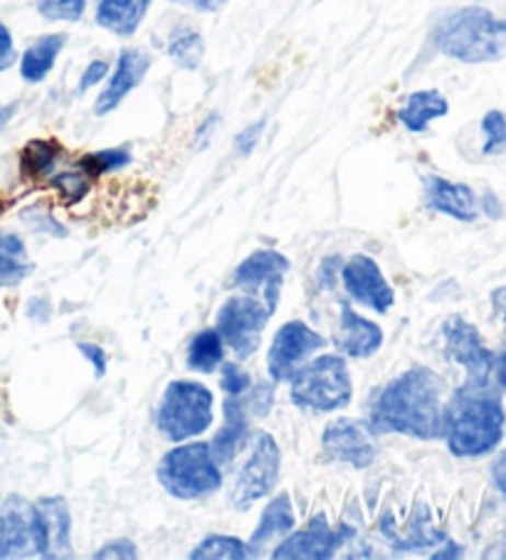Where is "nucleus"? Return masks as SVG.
I'll return each mask as SVG.
<instances>
[{
  "mask_svg": "<svg viewBox=\"0 0 506 560\" xmlns=\"http://www.w3.org/2000/svg\"><path fill=\"white\" fill-rule=\"evenodd\" d=\"M23 220L31 225L35 233H47V235H57V237H65V228L57 222L50 212H45L41 208H31V210H23Z\"/></svg>",
  "mask_w": 506,
  "mask_h": 560,
  "instance_id": "obj_36",
  "label": "nucleus"
},
{
  "mask_svg": "<svg viewBox=\"0 0 506 560\" xmlns=\"http://www.w3.org/2000/svg\"><path fill=\"white\" fill-rule=\"evenodd\" d=\"M445 349L455 363H460L467 371V378L472 381H492L494 373V353L482 343L480 334L472 324H467L460 316H450L442 326Z\"/></svg>",
  "mask_w": 506,
  "mask_h": 560,
  "instance_id": "obj_12",
  "label": "nucleus"
},
{
  "mask_svg": "<svg viewBox=\"0 0 506 560\" xmlns=\"http://www.w3.org/2000/svg\"><path fill=\"white\" fill-rule=\"evenodd\" d=\"M492 302H494L496 314H499L504 322H506V287L504 289H496V292L492 294Z\"/></svg>",
  "mask_w": 506,
  "mask_h": 560,
  "instance_id": "obj_47",
  "label": "nucleus"
},
{
  "mask_svg": "<svg viewBox=\"0 0 506 560\" xmlns=\"http://www.w3.org/2000/svg\"><path fill=\"white\" fill-rule=\"evenodd\" d=\"M336 351L344 355H352V359H366V355H373L383 346V331L381 326L371 318H364L356 314L352 306H342V322H338V334H336Z\"/></svg>",
  "mask_w": 506,
  "mask_h": 560,
  "instance_id": "obj_18",
  "label": "nucleus"
},
{
  "mask_svg": "<svg viewBox=\"0 0 506 560\" xmlns=\"http://www.w3.org/2000/svg\"><path fill=\"white\" fill-rule=\"evenodd\" d=\"M289 398L301 410H342L354 398V381L346 359L336 353L319 355L291 375Z\"/></svg>",
  "mask_w": 506,
  "mask_h": 560,
  "instance_id": "obj_4",
  "label": "nucleus"
},
{
  "mask_svg": "<svg viewBox=\"0 0 506 560\" xmlns=\"http://www.w3.org/2000/svg\"><path fill=\"white\" fill-rule=\"evenodd\" d=\"M131 163V153L126 149H106V151H96V153H87L84 159H80V166L90 173L92 178L102 176V173H114L122 171Z\"/></svg>",
  "mask_w": 506,
  "mask_h": 560,
  "instance_id": "obj_32",
  "label": "nucleus"
},
{
  "mask_svg": "<svg viewBox=\"0 0 506 560\" xmlns=\"http://www.w3.org/2000/svg\"><path fill=\"white\" fill-rule=\"evenodd\" d=\"M161 487L176 499H203L216 494L222 487V471L218 459L212 457L210 444L193 442L171 450L159 462Z\"/></svg>",
  "mask_w": 506,
  "mask_h": 560,
  "instance_id": "obj_6",
  "label": "nucleus"
},
{
  "mask_svg": "<svg viewBox=\"0 0 506 560\" xmlns=\"http://www.w3.org/2000/svg\"><path fill=\"white\" fill-rule=\"evenodd\" d=\"M272 314L275 312H272L265 302H257V299L252 296H232L220 306L216 328L222 336V341H226L240 359H248V355L260 349L262 331H265Z\"/></svg>",
  "mask_w": 506,
  "mask_h": 560,
  "instance_id": "obj_7",
  "label": "nucleus"
},
{
  "mask_svg": "<svg viewBox=\"0 0 506 560\" xmlns=\"http://www.w3.org/2000/svg\"><path fill=\"white\" fill-rule=\"evenodd\" d=\"M291 528H295V514H291L289 494H279L277 499L269 501V506L265 511H262L260 524L250 538V548L257 553V548L269 544L275 536L289 534Z\"/></svg>",
  "mask_w": 506,
  "mask_h": 560,
  "instance_id": "obj_24",
  "label": "nucleus"
},
{
  "mask_svg": "<svg viewBox=\"0 0 506 560\" xmlns=\"http://www.w3.org/2000/svg\"><path fill=\"white\" fill-rule=\"evenodd\" d=\"M504 405L492 381L467 378L445 410V438L455 457H482L504 438Z\"/></svg>",
  "mask_w": 506,
  "mask_h": 560,
  "instance_id": "obj_2",
  "label": "nucleus"
},
{
  "mask_svg": "<svg viewBox=\"0 0 506 560\" xmlns=\"http://www.w3.org/2000/svg\"><path fill=\"white\" fill-rule=\"evenodd\" d=\"M226 355V341L218 334V328H206L188 346V369L198 373H212L222 363Z\"/></svg>",
  "mask_w": 506,
  "mask_h": 560,
  "instance_id": "obj_28",
  "label": "nucleus"
},
{
  "mask_svg": "<svg viewBox=\"0 0 506 560\" xmlns=\"http://www.w3.org/2000/svg\"><path fill=\"white\" fill-rule=\"evenodd\" d=\"M3 208H5V206H3V200H0V212H3Z\"/></svg>",
  "mask_w": 506,
  "mask_h": 560,
  "instance_id": "obj_51",
  "label": "nucleus"
},
{
  "mask_svg": "<svg viewBox=\"0 0 506 560\" xmlns=\"http://www.w3.org/2000/svg\"><path fill=\"white\" fill-rule=\"evenodd\" d=\"M15 60H18V50H15L13 35L3 23H0V72L11 70Z\"/></svg>",
  "mask_w": 506,
  "mask_h": 560,
  "instance_id": "obj_39",
  "label": "nucleus"
},
{
  "mask_svg": "<svg viewBox=\"0 0 506 560\" xmlns=\"http://www.w3.org/2000/svg\"><path fill=\"white\" fill-rule=\"evenodd\" d=\"M248 438H250V422H248L245 405H242L240 395L238 398L228 395L226 424H222V430H218V434L210 442V452L212 457L218 459V465H230V462L235 459L238 450L248 442Z\"/></svg>",
  "mask_w": 506,
  "mask_h": 560,
  "instance_id": "obj_20",
  "label": "nucleus"
},
{
  "mask_svg": "<svg viewBox=\"0 0 506 560\" xmlns=\"http://www.w3.org/2000/svg\"><path fill=\"white\" fill-rule=\"evenodd\" d=\"M447 112H450V104L440 92L423 90L405 96L403 106L398 109V119L411 133H423L433 121L447 117Z\"/></svg>",
  "mask_w": 506,
  "mask_h": 560,
  "instance_id": "obj_22",
  "label": "nucleus"
},
{
  "mask_svg": "<svg viewBox=\"0 0 506 560\" xmlns=\"http://www.w3.org/2000/svg\"><path fill=\"white\" fill-rule=\"evenodd\" d=\"M15 112H18V104L0 106V129L8 127V121H11V119L15 117Z\"/></svg>",
  "mask_w": 506,
  "mask_h": 560,
  "instance_id": "obj_49",
  "label": "nucleus"
},
{
  "mask_svg": "<svg viewBox=\"0 0 506 560\" xmlns=\"http://www.w3.org/2000/svg\"><path fill=\"white\" fill-rule=\"evenodd\" d=\"M423 186L427 206L433 210L460 222H472L476 218V196L464 183H452L440 176H425Z\"/></svg>",
  "mask_w": 506,
  "mask_h": 560,
  "instance_id": "obj_19",
  "label": "nucleus"
},
{
  "mask_svg": "<svg viewBox=\"0 0 506 560\" xmlns=\"http://www.w3.org/2000/svg\"><path fill=\"white\" fill-rule=\"evenodd\" d=\"M212 405H216V398L203 383L173 381L163 390L159 408H156V428L171 442L198 438L210 430Z\"/></svg>",
  "mask_w": 506,
  "mask_h": 560,
  "instance_id": "obj_5",
  "label": "nucleus"
},
{
  "mask_svg": "<svg viewBox=\"0 0 506 560\" xmlns=\"http://www.w3.org/2000/svg\"><path fill=\"white\" fill-rule=\"evenodd\" d=\"M352 528H331L324 514H317L309 521L307 528L295 530L289 538L279 544V548L272 553L275 560H329L336 556V550L342 548Z\"/></svg>",
  "mask_w": 506,
  "mask_h": 560,
  "instance_id": "obj_11",
  "label": "nucleus"
},
{
  "mask_svg": "<svg viewBox=\"0 0 506 560\" xmlns=\"http://www.w3.org/2000/svg\"><path fill=\"white\" fill-rule=\"evenodd\" d=\"M153 0H100L96 3V25L112 35L131 37L139 31Z\"/></svg>",
  "mask_w": 506,
  "mask_h": 560,
  "instance_id": "obj_21",
  "label": "nucleus"
},
{
  "mask_svg": "<svg viewBox=\"0 0 506 560\" xmlns=\"http://www.w3.org/2000/svg\"><path fill=\"white\" fill-rule=\"evenodd\" d=\"M173 3L188 5L193 11H200V13H216L228 3V0H173Z\"/></svg>",
  "mask_w": 506,
  "mask_h": 560,
  "instance_id": "obj_42",
  "label": "nucleus"
},
{
  "mask_svg": "<svg viewBox=\"0 0 506 560\" xmlns=\"http://www.w3.org/2000/svg\"><path fill=\"white\" fill-rule=\"evenodd\" d=\"M326 455L344 465H352L356 469H366L376 462V442L371 430L364 422L338 418L326 424L324 438H321Z\"/></svg>",
  "mask_w": 506,
  "mask_h": 560,
  "instance_id": "obj_14",
  "label": "nucleus"
},
{
  "mask_svg": "<svg viewBox=\"0 0 506 560\" xmlns=\"http://www.w3.org/2000/svg\"><path fill=\"white\" fill-rule=\"evenodd\" d=\"M383 536L391 540V546L395 550H423V548H433L435 544L445 540L442 530H435L430 526V516H427L425 506L417 509L415 518L405 526V530H383Z\"/></svg>",
  "mask_w": 506,
  "mask_h": 560,
  "instance_id": "obj_26",
  "label": "nucleus"
},
{
  "mask_svg": "<svg viewBox=\"0 0 506 560\" xmlns=\"http://www.w3.org/2000/svg\"><path fill=\"white\" fill-rule=\"evenodd\" d=\"M460 556H462V546L452 544V540L445 546V550H437V553H433V558H437V560H440V558H460Z\"/></svg>",
  "mask_w": 506,
  "mask_h": 560,
  "instance_id": "obj_48",
  "label": "nucleus"
},
{
  "mask_svg": "<svg viewBox=\"0 0 506 560\" xmlns=\"http://www.w3.org/2000/svg\"><path fill=\"white\" fill-rule=\"evenodd\" d=\"M33 272L25 243L13 233H0V287H18Z\"/></svg>",
  "mask_w": 506,
  "mask_h": 560,
  "instance_id": "obj_25",
  "label": "nucleus"
},
{
  "mask_svg": "<svg viewBox=\"0 0 506 560\" xmlns=\"http://www.w3.org/2000/svg\"><path fill=\"white\" fill-rule=\"evenodd\" d=\"M77 349H80V353L84 355V359L94 365L96 375H100V378H102V375L106 373V353L100 349V346H94V343H80V346H77Z\"/></svg>",
  "mask_w": 506,
  "mask_h": 560,
  "instance_id": "obj_41",
  "label": "nucleus"
},
{
  "mask_svg": "<svg viewBox=\"0 0 506 560\" xmlns=\"http://www.w3.org/2000/svg\"><path fill=\"white\" fill-rule=\"evenodd\" d=\"M169 55L183 70H198L203 55H206V43L193 27H179L169 37Z\"/></svg>",
  "mask_w": 506,
  "mask_h": 560,
  "instance_id": "obj_29",
  "label": "nucleus"
},
{
  "mask_svg": "<svg viewBox=\"0 0 506 560\" xmlns=\"http://www.w3.org/2000/svg\"><path fill=\"white\" fill-rule=\"evenodd\" d=\"M326 339L317 334L314 328L307 326L304 322H287L279 328L275 341H272V349L267 355V369L269 378L277 383L291 381L301 363H304L311 353L324 349Z\"/></svg>",
  "mask_w": 506,
  "mask_h": 560,
  "instance_id": "obj_9",
  "label": "nucleus"
},
{
  "mask_svg": "<svg viewBox=\"0 0 506 560\" xmlns=\"http://www.w3.org/2000/svg\"><path fill=\"white\" fill-rule=\"evenodd\" d=\"M482 208H484V212H486V215H490V218H499L502 215V202L499 200H496V196H494V192H486V196L482 198Z\"/></svg>",
  "mask_w": 506,
  "mask_h": 560,
  "instance_id": "obj_45",
  "label": "nucleus"
},
{
  "mask_svg": "<svg viewBox=\"0 0 506 560\" xmlns=\"http://www.w3.org/2000/svg\"><path fill=\"white\" fill-rule=\"evenodd\" d=\"M136 556V546L131 544V540L126 538H119V540H110V544L102 546L100 550H96L94 558L96 560H112V558H124V560H134Z\"/></svg>",
  "mask_w": 506,
  "mask_h": 560,
  "instance_id": "obj_37",
  "label": "nucleus"
},
{
  "mask_svg": "<svg viewBox=\"0 0 506 560\" xmlns=\"http://www.w3.org/2000/svg\"><path fill=\"white\" fill-rule=\"evenodd\" d=\"M279 479V447L269 432H260L255 450H252L245 467L240 469L235 487H232L230 504L235 509H248L255 501L265 499L275 489Z\"/></svg>",
  "mask_w": 506,
  "mask_h": 560,
  "instance_id": "obj_8",
  "label": "nucleus"
},
{
  "mask_svg": "<svg viewBox=\"0 0 506 560\" xmlns=\"http://www.w3.org/2000/svg\"><path fill=\"white\" fill-rule=\"evenodd\" d=\"M149 67H151V55L146 50H139V47H126V50H122L119 60H116V67H114V74L110 77V82H106L102 94L96 96L94 102L96 117H106V114H112L116 106H119L126 96H129L136 86L143 82Z\"/></svg>",
  "mask_w": 506,
  "mask_h": 560,
  "instance_id": "obj_16",
  "label": "nucleus"
},
{
  "mask_svg": "<svg viewBox=\"0 0 506 560\" xmlns=\"http://www.w3.org/2000/svg\"><path fill=\"white\" fill-rule=\"evenodd\" d=\"M106 74H110V65H106L104 60L90 62V65H87V70L82 72V77H80V92L92 90L94 84H100L102 80H106Z\"/></svg>",
  "mask_w": 506,
  "mask_h": 560,
  "instance_id": "obj_40",
  "label": "nucleus"
},
{
  "mask_svg": "<svg viewBox=\"0 0 506 560\" xmlns=\"http://www.w3.org/2000/svg\"><path fill=\"white\" fill-rule=\"evenodd\" d=\"M212 558H222V560H250L255 558V550L250 548V544H242L240 538L232 536H208L206 540H200L198 548L191 553V560H212Z\"/></svg>",
  "mask_w": 506,
  "mask_h": 560,
  "instance_id": "obj_30",
  "label": "nucleus"
},
{
  "mask_svg": "<svg viewBox=\"0 0 506 560\" xmlns=\"http://www.w3.org/2000/svg\"><path fill=\"white\" fill-rule=\"evenodd\" d=\"M499 546L506 548V540H504V544H499ZM484 558H506V550H486Z\"/></svg>",
  "mask_w": 506,
  "mask_h": 560,
  "instance_id": "obj_50",
  "label": "nucleus"
},
{
  "mask_svg": "<svg viewBox=\"0 0 506 560\" xmlns=\"http://www.w3.org/2000/svg\"><path fill=\"white\" fill-rule=\"evenodd\" d=\"M218 124H220L218 114H212V117H208L206 121L200 124V129H198V149H203V147H206V143L210 141V133L216 131Z\"/></svg>",
  "mask_w": 506,
  "mask_h": 560,
  "instance_id": "obj_43",
  "label": "nucleus"
},
{
  "mask_svg": "<svg viewBox=\"0 0 506 560\" xmlns=\"http://www.w3.org/2000/svg\"><path fill=\"white\" fill-rule=\"evenodd\" d=\"M445 381L430 369H411L398 375L378 395L371 428L417 440L445 434Z\"/></svg>",
  "mask_w": 506,
  "mask_h": 560,
  "instance_id": "obj_1",
  "label": "nucleus"
},
{
  "mask_svg": "<svg viewBox=\"0 0 506 560\" xmlns=\"http://www.w3.org/2000/svg\"><path fill=\"white\" fill-rule=\"evenodd\" d=\"M65 43H67L65 33H53V35L37 37V40L31 47H27L23 57H21V77H23V80L31 82V84L43 82L45 77L53 72V67L57 62V57H60Z\"/></svg>",
  "mask_w": 506,
  "mask_h": 560,
  "instance_id": "obj_23",
  "label": "nucleus"
},
{
  "mask_svg": "<svg viewBox=\"0 0 506 560\" xmlns=\"http://www.w3.org/2000/svg\"><path fill=\"white\" fill-rule=\"evenodd\" d=\"M494 375H496V383L506 390V349L499 353V359L494 363Z\"/></svg>",
  "mask_w": 506,
  "mask_h": 560,
  "instance_id": "obj_46",
  "label": "nucleus"
},
{
  "mask_svg": "<svg viewBox=\"0 0 506 560\" xmlns=\"http://www.w3.org/2000/svg\"><path fill=\"white\" fill-rule=\"evenodd\" d=\"M437 50L467 65L496 62L506 57V21L486 8H460L437 23Z\"/></svg>",
  "mask_w": 506,
  "mask_h": 560,
  "instance_id": "obj_3",
  "label": "nucleus"
},
{
  "mask_svg": "<svg viewBox=\"0 0 506 560\" xmlns=\"http://www.w3.org/2000/svg\"><path fill=\"white\" fill-rule=\"evenodd\" d=\"M482 153L484 156H494L506 149V114L504 112H486L482 119Z\"/></svg>",
  "mask_w": 506,
  "mask_h": 560,
  "instance_id": "obj_34",
  "label": "nucleus"
},
{
  "mask_svg": "<svg viewBox=\"0 0 506 560\" xmlns=\"http://www.w3.org/2000/svg\"><path fill=\"white\" fill-rule=\"evenodd\" d=\"M344 289L348 296L356 299L358 304L373 308L378 314H386L395 304L393 287L386 282L381 267L373 257L354 255L342 269Z\"/></svg>",
  "mask_w": 506,
  "mask_h": 560,
  "instance_id": "obj_15",
  "label": "nucleus"
},
{
  "mask_svg": "<svg viewBox=\"0 0 506 560\" xmlns=\"http://www.w3.org/2000/svg\"><path fill=\"white\" fill-rule=\"evenodd\" d=\"M492 475H494V481H496V487H499V491H502V497L506 499V452L504 455L494 462V469H492Z\"/></svg>",
  "mask_w": 506,
  "mask_h": 560,
  "instance_id": "obj_44",
  "label": "nucleus"
},
{
  "mask_svg": "<svg viewBox=\"0 0 506 560\" xmlns=\"http://www.w3.org/2000/svg\"><path fill=\"white\" fill-rule=\"evenodd\" d=\"M60 143L50 141V139H35L27 143V147L21 151V171L25 178L41 180L45 176H50L55 171L57 161H60Z\"/></svg>",
  "mask_w": 506,
  "mask_h": 560,
  "instance_id": "obj_27",
  "label": "nucleus"
},
{
  "mask_svg": "<svg viewBox=\"0 0 506 560\" xmlns=\"http://www.w3.org/2000/svg\"><path fill=\"white\" fill-rule=\"evenodd\" d=\"M92 176L87 173L80 163H77L74 171H62V173H55L53 176V188L60 192L65 198V202H80L87 192L92 188Z\"/></svg>",
  "mask_w": 506,
  "mask_h": 560,
  "instance_id": "obj_31",
  "label": "nucleus"
},
{
  "mask_svg": "<svg viewBox=\"0 0 506 560\" xmlns=\"http://www.w3.org/2000/svg\"><path fill=\"white\" fill-rule=\"evenodd\" d=\"M250 385H252V378H250L248 371H242L240 365H235V363L222 365L220 388L226 390L228 395H232V398H238V395L242 398V395L250 390Z\"/></svg>",
  "mask_w": 506,
  "mask_h": 560,
  "instance_id": "obj_35",
  "label": "nucleus"
},
{
  "mask_svg": "<svg viewBox=\"0 0 506 560\" xmlns=\"http://www.w3.org/2000/svg\"><path fill=\"white\" fill-rule=\"evenodd\" d=\"M35 553L43 558H65L72 548V514L62 497H45L33 504Z\"/></svg>",
  "mask_w": 506,
  "mask_h": 560,
  "instance_id": "obj_10",
  "label": "nucleus"
},
{
  "mask_svg": "<svg viewBox=\"0 0 506 560\" xmlns=\"http://www.w3.org/2000/svg\"><path fill=\"white\" fill-rule=\"evenodd\" d=\"M87 11V0H37V13L53 23H77Z\"/></svg>",
  "mask_w": 506,
  "mask_h": 560,
  "instance_id": "obj_33",
  "label": "nucleus"
},
{
  "mask_svg": "<svg viewBox=\"0 0 506 560\" xmlns=\"http://www.w3.org/2000/svg\"><path fill=\"white\" fill-rule=\"evenodd\" d=\"M291 269L289 259L275 253V249H257L248 259H242L235 272H232V284L248 292L265 294V304L275 312L279 302V289Z\"/></svg>",
  "mask_w": 506,
  "mask_h": 560,
  "instance_id": "obj_13",
  "label": "nucleus"
},
{
  "mask_svg": "<svg viewBox=\"0 0 506 560\" xmlns=\"http://www.w3.org/2000/svg\"><path fill=\"white\" fill-rule=\"evenodd\" d=\"M262 131H265V119H260L255 124H250V127L245 131L238 133L235 139V149L242 153V156H250L252 149L257 147V141L262 137Z\"/></svg>",
  "mask_w": 506,
  "mask_h": 560,
  "instance_id": "obj_38",
  "label": "nucleus"
},
{
  "mask_svg": "<svg viewBox=\"0 0 506 560\" xmlns=\"http://www.w3.org/2000/svg\"><path fill=\"white\" fill-rule=\"evenodd\" d=\"M31 553H35L33 506L23 504L21 499H11L0 514V560Z\"/></svg>",
  "mask_w": 506,
  "mask_h": 560,
  "instance_id": "obj_17",
  "label": "nucleus"
}]
</instances>
